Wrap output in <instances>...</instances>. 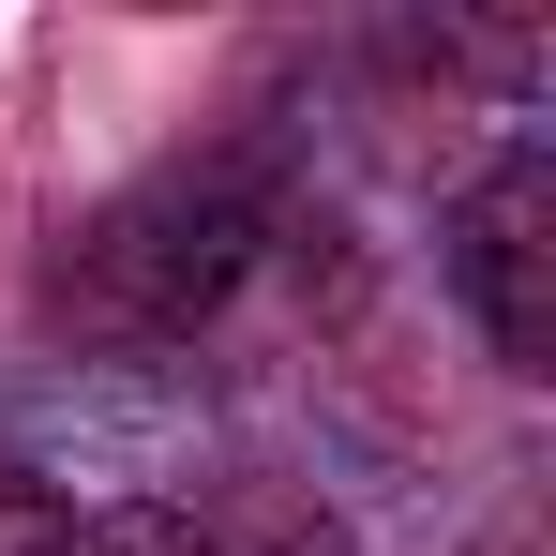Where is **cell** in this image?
<instances>
[{"label":"cell","mask_w":556,"mask_h":556,"mask_svg":"<svg viewBox=\"0 0 556 556\" xmlns=\"http://www.w3.org/2000/svg\"><path fill=\"white\" fill-rule=\"evenodd\" d=\"M452 301L511 376H556V151L511 136L481 181L452 195Z\"/></svg>","instance_id":"2"},{"label":"cell","mask_w":556,"mask_h":556,"mask_svg":"<svg viewBox=\"0 0 556 556\" xmlns=\"http://www.w3.org/2000/svg\"><path fill=\"white\" fill-rule=\"evenodd\" d=\"M271 241H286V211H271V151L256 136L166 151L105 211H76V241L46 256V331H76V346H181V331H211L256 286Z\"/></svg>","instance_id":"1"},{"label":"cell","mask_w":556,"mask_h":556,"mask_svg":"<svg viewBox=\"0 0 556 556\" xmlns=\"http://www.w3.org/2000/svg\"><path fill=\"white\" fill-rule=\"evenodd\" d=\"M46 556H226L195 511H166V496H105V511H76Z\"/></svg>","instance_id":"3"}]
</instances>
